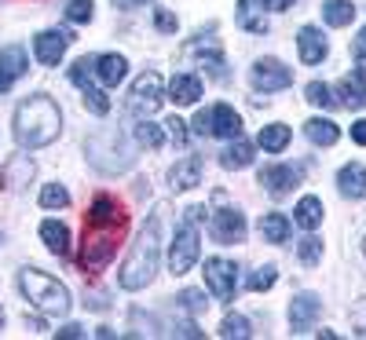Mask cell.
Segmentation results:
<instances>
[{
    "label": "cell",
    "instance_id": "1",
    "mask_svg": "<svg viewBox=\"0 0 366 340\" xmlns=\"http://www.w3.org/2000/svg\"><path fill=\"white\" fill-rule=\"evenodd\" d=\"M63 132V114H59L55 99L48 96H29L15 106V139L26 150L51 146Z\"/></svg>",
    "mask_w": 366,
    "mask_h": 340
},
{
    "label": "cell",
    "instance_id": "2",
    "mask_svg": "<svg viewBox=\"0 0 366 340\" xmlns=\"http://www.w3.org/2000/svg\"><path fill=\"white\" fill-rule=\"evenodd\" d=\"M158 256H162V231H158V220H147V227L139 231V238H136V245H132L129 260L121 264V274H117L121 289H129V293L147 289L150 282H154Z\"/></svg>",
    "mask_w": 366,
    "mask_h": 340
},
{
    "label": "cell",
    "instance_id": "3",
    "mask_svg": "<svg viewBox=\"0 0 366 340\" xmlns=\"http://www.w3.org/2000/svg\"><path fill=\"white\" fill-rule=\"evenodd\" d=\"M19 289L26 293L29 304L41 307V311H48V315H66V311H70V293H66V286L59 282V278L37 271V267H26V271L19 274Z\"/></svg>",
    "mask_w": 366,
    "mask_h": 340
},
{
    "label": "cell",
    "instance_id": "4",
    "mask_svg": "<svg viewBox=\"0 0 366 340\" xmlns=\"http://www.w3.org/2000/svg\"><path fill=\"white\" fill-rule=\"evenodd\" d=\"M202 212H205L202 205L187 209V220L176 227L172 249H169V271L172 274H187L198 264V253H202V245H198V220H202Z\"/></svg>",
    "mask_w": 366,
    "mask_h": 340
},
{
    "label": "cell",
    "instance_id": "5",
    "mask_svg": "<svg viewBox=\"0 0 366 340\" xmlns=\"http://www.w3.org/2000/svg\"><path fill=\"white\" fill-rule=\"evenodd\" d=\"M117 234L121 227H92L84 224V253H81V267L84 271H99L110 264V256L117 253Z\"/></svg>",
    "mask_w": 366,
    "mask_h": 340
},
{
    "label": "cell",
    "instance_id": "6",
    "mask_svg": "<svg viewBox=\"0 0 366 340\" xmlns=\"http://www.w3.org/2000/svg\"><path fill=\"white\" fill-rule=\"evenodd\" d=\"M158 106H162V77L154 70H147V74L136 77V84L129 91V110L136 117H150Z\"/></svg>",
    "mask_w": 366,
    "mask_h": 340
},
{
    "label": "cell",
    "instance_id": "7",
    "mask_svg": "<svg viewBox=\"0 0 366 340\" xmlns=\"http://www.w3.org/2000/svg\"><path fill=\"white\" fill-rule=\"evenodd\" d=\"M205 286H209V293L217 296V300H231L234 296V289H238V267L231 264V260H224V256H212V260H205Z\"/></svg>",
    "mask_w": 366,
    "mask_h": 340
},
{
    "label": "cell",
    "instance_id": "8",
    "mask_svg": "<svg viewBox=\"0 0 366 340\" xmlns=\"http://www.w3.org/2000/svg\"><path fill=\"white\" fill-rule=\"evenodd\" d=\"M209 231L220 245H238V241H246V216L238 209H220V212H212Z\"/></svg>",
    "mask_w": 366,
    "mask_h": 340
},
{
    "label": "cell",
    "instance_id": "9",
    "mask_svg": "<svg viewBox=\"0 0 366 340\" xmlns=\"http://www.w3.org/2000/svg\"><path fill=\"white\" fill-rule=\"evenodd\" d=\"M70 41H74V37L66 34V29H44V34H37V37H34L37 63H41V66H59V59L66 55Z\"/></svg>",
    "mask_w": 366,
    "mask_h": 340
},
{
    "label": "cell",
    "instance_id": "10",
    "mask_svg": "<svg viewBox=\"0 0 366 340\" xmlns=\"http://www.w3.org/2000/svg\"><path fill=\"white\" fill-rule=\"evenodd\" d=\"M249 77H253V84L260 91H279V88H290L293 84V70L282 66L279 59H257Z\"/></svg>",
    "mask_w": 366,
    "mask_h": 340
},
{
    "label": "cell",
    "instance_id": "11",
    "mask_svg": "<svg viewBox=\"0 0 366 340\" xmlns=\"http://www.w3.org/2000/svg\"><path fill=\"white\" fill-rule=\"evenodd\" d=\"M260 183L271 198H286L297 183H300V165H267L260 172Z\"/></svg>",
    "mask_w": 366,
    "mask_h": 340
},
{
    "label": "cell",
    "instance_id": "12",
    "mask_svg": "<svg viewBox=\"0 0 366 340\" xmlns=\"http://www.w3.org/2000/svg\"><path fill=\"white\" fill-rule=\"evenodd\" d=\"M319 315H322V300L315 293H300L290 304V326H293V333H308Z\"/></svg>",
    "mask_w": 366,
    "mask_h": 340
},
{
    "label": "cell",
    "instance_id": "13",
    "mask_svg": "<svg viewBox=\"0 0 366 340\" xmlns=\"http://www.w3.org/2000/svg\"><path fill=\"white\" fill-rule=\"evenodd\" d=\"M297 48H300V63L304 66H319L322 59L330 55V44L322 37V29H315V26L300 29V34H297Z\"/></svg>",
    "mask_w": 366,
    "mask_h": 340
},
{
    "label": "cell",
    "instance_id": "14",
    "mask_svg": "<svg viewBox=\"0 0 366 340\" xmlns=\"http://www.w3.org/2000/svg\"><path fill=\"white\" fill-rule=\"evenodd\" d=\"M88 224L92 227H125V212H121V205L110 194H99L88 209Z\"/></svg>",
    "mask_w": 366,
    "mask_h": 340
},
{
    "label": "cell",
    "instance_id": "15",
    "mask_svg": "<svg viewBox=\"0 0 366 340\" xmlns=\"http://www.w3.org/2000/svg\"><path fill=\"white\" fill-rule=\"evenodd\" d=\"M92 74H96L107 88H114V84H121L125 81V74H129V63H125V55H96L92 59Z\"/></svg>",
    "mask_w": 366,
    "mask_h": 340
},
{
    "label": "cell",
    "instance_id": "16",
    "mask_svg": "<svg viewBox=\"0 0 366 340\" xmlns=\"http://www.w3.org/2000/svg\"><path fill=\"white\" fill-rule=\"evenodd\" d=\"M337 103H345L348 110H362L366 106V70H352L341 84H337Z\"/></svg>",
    "mask_w": 366,
    "mask_h": 340
},
{
    "label": "cell",
    "instance_id": "17",
    "mask_svg": "<svg viewBox=\"0 0 366 340\" xmlns=\"http://www.w3.org/2000/svg\"><path fill=\"white\" fill-rule=\"evenodd\" d=\"M209 117H212V132H209V136H220V139L242 136V117H238L227 103H217V106L209 110Z\"/></svg>",
    "mask_w": 366,
    "mask_h": 340
},
{
    "label": "cell",
    "instance_id": "18",
    "mask_svg": "<svg viewBox=\"0 0 366 340\" xmlns=\"http://www.w3.org/2000/svg\"><path fill=\"white\" fill-rule=\"evenodd\" d=\"M198 96H202V81H198L194 74H176V77H172L169 99H172L176 106H194Z\"/></svg>",
    "mask_w": 366,
    "mask_h": 340
},
{
    "label": "cell",
    "instance_id": "19",
    "mask_svg": "<svg viewBox=\"0 0 366 340\" xmlns=\"http://www.w3.org/2000/svg\"><path fill=\"white\" fill-rule=\"evenodd\" d=\"M337 191L352 201L366 198V165H345L337 172Z\"/></svg>",
    "mask_w": 366,
    "mask_h": 340
},
{
    "label": "cell",
    "instance_id": "20",
    "mask_svg": "<svg viewBox=\"0 0 366 340\" xmlns=\"http://www.w3.org/2000/svg\"><path fill=\"white\" fill-rule=\"evenodd\" d=\"M0 179H4V187L8 191H19V187H26L29 179H34V161L26 158V154H15V158L0 169Z\"/></svg>",
    "mask_w": 366,
    "mask_h": 340
},
{
    "label": "cell",
    "instance_id": "21",
    "mask_svg": "<svg viewBox=\"0 0 366 340\" xmlns=\"http://www.w3.org/2000/svg\"><path fill=\"white\" fill-rule=\"evenodd\" d=\"M169 179H172V191H191V187H198V183H202V158H198V154H191L187 161H179V165L169 172Z\"/></svg>",
    "mask_w": 366,
    "mask_h": 340
},
{
    "label": "cell",
    "instance_id": "22",
    "mask_svg": "<svg viewBox=\"0 0 366 340\" xmlns=\"http://www.w3.org/2000/svg\"><path fill=\"white\" fill-rule=\"evenodd\" d=\"M41 238H44V245H48V253H55V256H70V231H66V224L44 220V224H41Z\"/></svg>",
    "mask_w": 366,
    "mask_h": 340
},
{
    "label": "cell",
    "instance_id": "23",
    "mask_svg": "<svg viewBox=\"0 0 366 340\" xmlns=\"http://www.w3.org/2000/svg\"><path fill=\"white\" fill-rule=\"evenodd\" d=\"M304 136H308L315 146H333L341 139V129L333 125L330 117H312V121H304Z\"/></svg>",
    "mask_w": 366,
    "mask_h": 340
},
{
    "label": "cell",
    "instance_id": "24",
    "mask_svg": "<svg viewBox=\"0 0 366 340\" xmlns=\"http://www.w3.org/2000/svg\"><path fill=\"white\" fill-rule=\"evenodd\" d=\"M238 26L249 29V34H267V19L260 0H238Z\"/></svg>",
    "mask_w": 366,
    "mask_h": 340
},
{
    "label": "cell",
    "instance_id": "25",
    "mask_svg": "<svg viewBox=\"0 0 366 340\" xmlns=\"http://www.w3.org/2000/svg\"><path fill=\"white\" fill-rule=\"evenodd\" d=\"M260 238L271 241V245L290 241V220H286L282 212H267V216H260Z\"/></svg>",
    "mask_w": 366,
    "mask_h": 340
},
{
    "label": "cell",
    "instance_id": "26",
    "mask_svg": "<svg viewBox=\"0 0 366 340\" xmlns=\"http://www.w3.org/2000/svg\"><path fill=\"white\" fill-rule=\"evenodd\" d=\"M293 220H297L304 231H315V227L322 224V201H319L315 194L300 198V201H297V209H293Z\"/></svg>",
    "mask_w": 366,
    "mask_h": 340
},
{
    "label": "cell",
    "instance_id": "27",
    "mask_svg": "<svg viewBox=\"0 0 366 340\" xmlns=\"http://www.w3.org/2000/svg\"><path fill=\"white\" fill-rule=\"evenodd\" d=\"M220 165H224V169H246V165H253V143H246L242 136H234V143L220 154Z\"/></svg>",
    "mask_w": 366,
    "mask_h": 340
},
{
    "label": "cell",
    "instance_id": "28",
    "mask_svg": "<svg viewBox=\"0 0 366 340\" xmlns=\"http://www.w3.org/2000/svg\"><path fill=\"white\" fill-rule=\"evenodd\" d=\"M26 66H29V59H26L22 44H8L4 51H0V70H4V74H11L15 81L26 74Z\"/></svg>",
    "mask_w": 366,
    "mask_h": 340
},
{
    "label": "cell",
    "instance_id": "29",
    "mask_svg": "<svg viewBox=\"0 0 366 340\" xmlns=\"http://www.w3.org/2000/svg\"><path fill=\"white\" fill-rule=\"evenodd\" d=\"M290 136H293V132H290V125H264V129H260V139H257V143H260V146H264L267 154H279V150H286Z\"/></svg>",
    "mask_w": 366,
    "mask_h": 340
},
{
    "label": "cell",
    "instance_id": "30",
    "mask_svg": "<svg viewBox=\"0 0 366 340\" xmlns=\"http://www.w3.org/2000/svg\"><path fill=\"white\" fill-rule=\"evenodd\" d=\"M322 19H326V26H348L355 19L352 0H326V4H322Z\"/></svg>",
    "mask_w": 366,
    "mask_h": 340
},
{
    "label": "cell",
    "instance_id": "31",
    "mask_svg": "<svg viewBox=\"0 0 366 340\" xmlns=\"http://www.w3.org/2000/svg\"><path fill=\"white\" fill-rule=\"evenodd\" d=\"M81 91H84V106L92 110V114H110V96H107V91L103 88H96V84H92V81H84V84H77Z\"/></svg>",
    "mask_w": 366,
    "mask_h": 340
},
{
    "label": "cell",
    "instance_id": "32",
    "mask_svg": "<svg viewBox=\"0 0 366 340\" xmlns=\"http://www.w3.org/2000/svg\"><path fill=\"white\" fill-rule=\"evenodd\" d=\"M304 91H308V103H312V106H319V110H333V106H337V99H333V91H330L322 81H312Z\"/></svg>",
    "mask_w": 366,
    "mask_h": 340
},
{
    "label": "cell",
    "instance_id": "33",
    "mask_svg": "<svg viewBox=\"0 0 366 340\" xmlns=\"http://www.w3.org/2000/svg\"><path fill=\"white\" fill-rule=\"evenodd\" d=\"M136 143L139 146H150V150H158L162 146V129L154 125V121H139V125H136Z\"/></svg>",
    "mask_w": 366,
    "mask_h": 340
},
{
    "label": "cell",
    "instance_id": "34",
    "mask_svg": "<svg viewBox=\"0 0 366 340\" xmlns=\"http://www.w3.org/2000/svg\"><path fill=\"white\" fill-rule=\"evenodd\" d=\"M41 205L44 209H66L70 205V194H66L63 183H48V187L41 191Z\"/></svg>",
    "mask_w": 366,
    "mask_h": 340
},
{
    "label": "cell",
    "instance_id": "35",
    "mask_svg": "<svg viewBox=\"0 0 366 340\" xmlns=\"http://www.w3.org/2000/svg\"><path fill=\"white\" fill-rule=\"evenodd\" d=\"M249 333H253V329H249V322L242 319V315H227V319L220 322V336H227V340H234V336L246 340Z\"/></svg>",
    "mask_w": 366,
    "mask_h": 340
},
{
    "label": "cell",
    "instance_id": "36",
    "mask_svg": "<svg viewBox=\"0 0 366 340\" xmlns=\"http://www.w3.org/2000/svg\"><path fill=\"white\" fill-rule=\"evenodd\" d=\"M274 282H279V271H274V264H267V267L253 271V278H249V289H253V293H264V289H271Z\"/></svg>",
    "mask_w": 366,
    "mask_h": 340
},
{
    "label": "cell",
    "instance_id": "37",
    "mask_svg": "<svg viewBox=\"0 0 366 340\" xmlns=\"http://www.w3.org/2000/svg\"><path fill=\"white\" fill-rule=\"evenodd\" d=\"M300 260H304V264H308V267L322 260V241H319L315 234H308V238H304V241H300Z\"/></svg>",
    "mask_w": 366,
    "mask_h": 340
},
{
    "label": "cell",
    "instance_id": "38",
    "mask_svg": "<svg viewBox=\"0 0 366 340\" xmlns=\"http://www.w3.org/2000/svg\"><path fill=\"white\" fill-rule=\"evenodd\" d=\"M179 307H183L187 315H202V311H205V296H202L198 289H183V293H179Z\"/></svg>",
    "mask_w": 366,
    "mask_h": 340
},
{
    "label": "cell",
    "instance_id": "39",
    "mask_svg": "<svg viewBox=\"0 0 366 340\" xmlns=\"http://www.w3.org/2000/svg\"><path fill=\"white\" fill-rule=\"evenodd\" d=\"M165 129H169V139H172L176 146H187V139H191V129H187V121H179V117H169V121H165Z\"/></svg>",
    "mask_w": 366,
    "mask_h": 340
},
{
    "label": "cell",
    "instance_id": "40",
    "mask_svg": "<svg viewBox=\"0 0 366 340\" xmlns=\"http://www.w3.org/2000/svg\"><path fill=\"white\" fill-rule=\"evenodd\" d=\"M92 8H96L92 0H70V4H66V19L70 22H92Z\"/></svg>",
    "mask_w": 366,
    "mask_h": 340
},
{
    "label": "cell",
    "instance_id": "41",
    "mask_svg": "<svg viewBox=\"0 0 366 340\" xmlns=\"http://www.w3.org/2000/svg\"><path fill=\"white\" fill-rule=\"evenodd\" d=\"M348 315H352V333L355 336H366V300H355Z\"/></svg>",
    "mask_w": 366,
    "mask_h": 340
},
{
    "label": "cell",
    "instance_id": "42",
    "mask_svg": "<svg viewBox=\"0 0 366 340\" xmlns=\"http://www.w3.org/2000/svg\"><path fill=\"white\" fill-rule=\"evenodd\" d=\"M154 26L162 29V34H176V15L165 11V8H158V11H154Z\"/></svg>",
    "mask_w": 366,
    "mask_h": 340
},
{
    "label": "cell",
    "instance_id": "43",
    "mask_svg": "<svg viewBox=\"0 0 366 340\" xmlns=\"http://www.w3.org/2000/svg\"><path fill=\"white\" fill-rule=\"evenodd\" d=\"M191 129H194L198 136H209V132H212V117H209V110H198V114H194Z\"/></svg>",
    "mask_w": 366,
    "mask_h": 340
},
{
    "label": "cell",
    "instance_id": "44",
    "mask_svg": "<svg viewBox=\"0 0 366 340\" xmlns=\"http://www.w3.org/2000/svg\"><path fill=\"white\" fill-rule=\"evenodd\" d=\"M352 139H355L359 146H366V117H359L355 125H352Z\"/></svg>",
    "mask_w": 366,
    "mask_h": 340
},
{
    "label": "cell",
    "instance_id": "45",
    "mask_svg": "<svg viewBox=\"0 0 366 340\" xmlns=\"http://www.w3.org/2000/svg\"><path fill=\"white\" fill-rule=\"evenodd\" d=\"M352 55H355V59H366V26L359 29V37H355V44H352Z\"/></svg>",
    "mask_w": 366,
    "mask_h": 340
},
{
    "label": "cell",
    "instance_id": "46",
    "mask_svg": "<svg viewBox=\"0 0 366 340\" xmlns=\"http://www.w3.org/2000/svg\"><path fill=\"white\" fill-rule=\"evenodd\" d=\"M260 4L271 11H286V8H293V0H260Z\"/></svg>",
    "mask_w": 366,
    "mask_h": 340
},
{
    "label": "cell",
    "instance_id": "47",
    "mask_svg": "<svg viewBox=\"0 0 366 340\" xmlns=\"http://www.w3.org/2000/svg\"><path fill=\"white\" fill-rule=\"evenodd\" d=\"M59 336H84V329L70 322V326H63V329H59Z\"/></svg>",
    "mask_w": 366,
    "mask_h": 340
},
{
    "label": "cell",
    "instance_id": "48",
    "mask_svg": "<svg viewBox=\"0 0 366 340\" xmlns=\"http://www.w3.org/2000/svg\"><path fill=\"white\" fill-rule=\"evenodd\" d=\"M11 84H15V77H11V74H4V70H0V96H4V91H8Z\"/></svg>",
    "mask_w": 366,
    "mask_h": 340
},
{
    "label": "cell",
    "instance_id": "49",
    "mask_svg": "<svg viewBox=\"0 0 366 340\" xmlns=\"http://www.w3.org/2000/svg\"><path fill=\"white\" fill-rule=\"evenodd\" d=\"M176 333H179V336H202V329H194V326H179Z\"/></svg>",
    "mask_w": 366,
    "mask_h": 340
},
{
    "label": "cell",
    "instance_id": "50",
    "mask_svg": "<svg viewBox=\"0 0 366 340\" xmlns=\"http://www.w3.org/2000/svg\"><path fill=\"white\" fill-rule=\"evenodd\" d=\"M117 8H136V4H143V0H114Z\"/></svg>",
    "mask_w": 366,
    "mask_h": 340
},
{
    "label": "cell",
    "instance_id": "51",
    "mask_svg": "<svg viewBox=\"0 0 366 340\" xmlns=\"http://www.w3.org/2000/svg\"><path fill=\"white\" fill-rule=\"evenodd\" d=\"M0 329H4V311H0Z\"/></svg>",
    "mask_w": 366,
    "mask_h": 340
},
{
    "label": "cell",
    "instance_id": "52",
    "mask_svg": "<svg viewBox=\"0 0 366 340\" xmlns=\"http://www.w3.org/2000/svg\"><path fill=\"white\" fill-rule=\"evenodd\" d=\"M362 253H366V241H362Z\"/></svg>",
    "mask_w": 366,
    "mask_h": 340
}]
</instances>
